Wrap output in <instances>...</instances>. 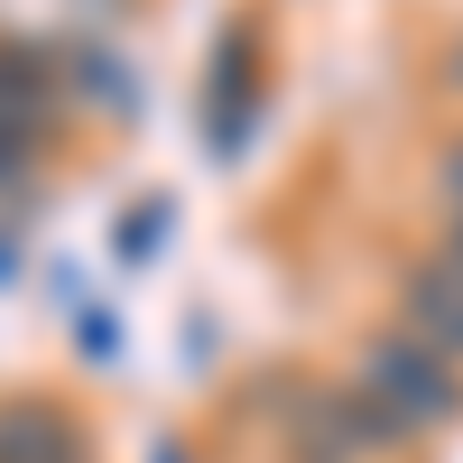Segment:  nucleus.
<instances>
[{
	"label": "nucleus",
	"mask_w": 463,
	"mask_h": 463,
	"mask_svg": "<svg viewBox=\"0 0 463 463\" xmlns=\"http://www.w3.org/2000/svg\"><path fill=\"white\" fill-rule=\"evenodd\" d=\"M353 390L380 408V427H390L399 445L463 427V362L427 353V343L399 334V325H390V334H371L362 353H353Z\"/></svg>",
	"instance_id": "nucleus-1"
},
{
	"label": "nucleus",
	"mask_w": 463,
	"mask_h": 463,
	"mask_svg": "<svg viewBox=\"0 0 463 463\" xmlns=\"http://www.w3.org/2000/svg\"><path fill=\"white\" fill-rule=\"evenodd\" d=\"M269 111V65H260V28L232 19L213 37V65H204V93H195V121H204V148L213 158H241L250 130Z\"/></svg>",
	"instance_id": "nucleus-2"
},
{
	"label": "nucleus",
	"mask_w": 463,
	"mask_h": 463,
	"mask_svg": "<svg viewBox=\"0 0 463 463\" xmlns=\"http://www.w3.org/2000/svg\"><path fill=\"white\" fill-rule=\"evenodd\" d=\"M65 111V56L56 47H0V185L47 148Z\"/></svg>",
	"instance_id": "nucleus-3"
},
{
	"label": "nucleus",
	"mask_w": 463,
	"mask_h": 463,
	"mask_svg": "<svg viewBox=\"0 0 463 463\" xmlns=\"http://www.w3.org/2000/svg\"><path fill=\"white\" fill-rule=\"evenodd\" d=\"M288 454H297V463H380V454H399V436L380 427V408L343 380V390H316V399H306V417L288 427Z\"/></svg>",
	"instance_id": "nucleus-4"
},
{
	"label": "nucleus",
	"mask_w": 463,
	"mask_h": 463,
	"mask_svg": "<svg viewBox=\"0 0 463 463\" xmlns=\"http://www.w3.org/2000/svg\"><path fill=\"white\" fill-rule=\"evenodd\" d=\"M399 334H417L427 353L463 362V260L454 250L408 260V279H399Z\"/></svg>",
	"instance_id": "nucleus-5"
},
{
	"label": "nucleus",
	"mask_w": 463,
	"mask_h": 463,
	"mask_svg": "<svg viewBox=\"0 0 463 463\" xmlns=\"http://www.w3.org/2000/svg\"><path fill=\"white\" fill-rule=\"evenodd\" d=\"M0 463H93L84 408H65V399H47V390L0 399Z\"/></svg>",
	"instance_id": "nucleus-6"
},
{
	"label": "nucleus",
	"mask_w": 463,
	"mask_h": 463,
	"mask_svg": "<svg viewBox=\"0 0 463 463\" xmlns=\"http://www.w3.org/2000/svg\"><path fill=\"white\" fill-rule=\"evenodd\" d=\"M65 93H84L102 111H139V74H121L111 47H65Z\"/></svg>",
	"instance_id": "nucleus-7"
},
{
	"label": "nucleus",
	"mask_w": 463,
	"mask_h": 463,
	"mask_svg": "<svg viewBox=\"0 0 463 463\" xmlns=\"http://www.w3.org/2000/svg\"><path fill=\"white\" fill-rule=\"evenodd\" d=\"M158 250H167V195H148V204H130L121 222H111V260H121V269H148Z\"/></svg>",
	"instance_id": "nucleus-8"
},
{
	"label": "nucleus",
	"mask_w": 463,
	"mask_h": 463,
	"mask_svg": "<svg viewBox=\"0 0 463 463\" xmlns=\"http://www.w3.org/2000/svg\"><path fill=\"white\" fill-rule=\"evenodd\" d=\"M436 195H445V213H463V139H445V158H436Z\"/></svg>",
	"instance_id": "nucleus-9"
},
{
	"label": "nucleus",
	"mask_w": 463,
	"mask_h": 463,
	"mask_svg": "<svg viewBox=\"0 0 463 463\" xmlns=\"http://www.w3.org/2000/svg\"><path fill=\"white\" fill-rule=\"evenodd\" d=\"M74 343H84V362H111V316H74Z\"/></svg>",
	"instance_id": "nucleus-10"
},
{
	"label": "nucleus",
	"mask_w": 463,
	"mask_h": 463,
	"mask_svg": "<svg viewBox=\"0 0 463 463\" xmlns=\"http://www.w3.org/2000/svg\"><path fill=\"white\" fill-rule=\"evenodd\" d=\"M10 269H19V241H10V222H0V288H10Z\"/></svg>",
	"instance_id": "nucleus-11"
},
{
	"label": "nucleus",
	"mask_w": 463,
	"mask_h": 463,
	"mask_svg": "<svg viewBox=\"0 0 463 463\" xmlns=\"http://www.w3.org/2000/svg\"><path fill=\"white\" fill-rule=\"evenodd\" d=\"M445 84L463 93V37H454V47H445Z\"/></svg>",
	"instance_id": "nucleus-12"
},
{
	"label": "nucleus",
	"mask_w": 463,
	"mask_h": 463,
	"mask_svg": "<svg viewBox=\"0 0 463 463\" xmlns=\"http://www.w3.org/2000/svg\"><path fill=\"white\" fill-rule=\"evenodd\" d=\"M445 250H454V260H463V213H454V222H445Z\"/></svg>",
	"instance_id": "nucleus-13"
},
{
	"label": "nucleus",
	"mask_w": 463,
	"mask_h": 463,
	"mask_svg": "<svg viewBox=\"0 0 463 463\" xmlns=\"http://www.w3.org/2000/svg\"><path fill=\"white\" fill-rule=\"evenodd\" d=\"M148 463H185V445H158V454H148Z\"/></svg>",
	"instance_id": "nucleus-14"
}]
</instances>
